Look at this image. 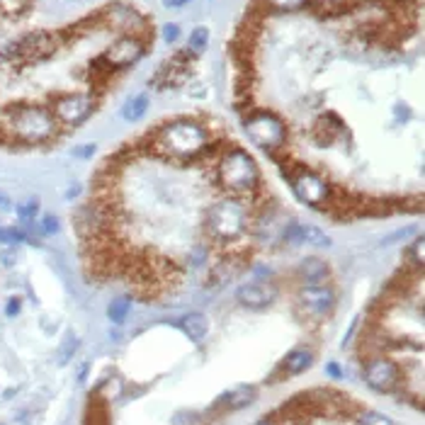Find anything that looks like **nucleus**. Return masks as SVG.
I'll return each mask as SVG.
<instances>
[{
    "label": "nucleus",
    "instance_id": "34",
    "mask_svg": "<svg viewBox=\"0 0 425 425\" xmlns=\"http://www.w3.org/2000/svg\"><path fill=\"white\" fill-rule=\"evenodd\" d=\"M328 372L335 374V377H340V367H338V364H328Z\"/></svg>",
    "mask_w": 425,
    "mask_h": 425
},
{
    "label": "nucleus",
    "instance_id": "3",
    "mask_svg": "<svg viewBox=\"0 0 425 425\" xmlns=\"http://www.w3.org/2000/svg\"><path fill=\"white\" fill-rule=\"evenodd\" d=\"M214 173L219 185L226 192H236V195H251L258 187V165L253 163V158L246 151H226L224 156H219L214 165Z\"/></svg>",
    "mask_w": 425,
    "mask_h": 425
},
{
    "label": "nucleus",
    "instance_id": "6",
    "mask_svg": "<svg viewBox=\"0 0 425 425\" xmlns=\"http://www.w3.org/2000/svg\"><path fill=\"white\" fill-rule=\"evenodd\" d=\"M144 52H146V39H141L136 34H124L122 39H114L107 46L103 63L110 71H122V68L134 66L138 59L144 56Z\"/></svg>",
    "mask_w": 425,
    "mask_h": 425
},
{
    "label": "nucleus",
    "instance_id": "30",
    "mask_svg": "<svg viewBox=\"0 0 425 425\" xmlns=\"http://www.w3.org/2000/svg\"><path fill=\"white\" fill-rule=\"evenodd\" d=\"M17 309H20V302H17V299H10V304H8V313H10V316H15Z\"/></svg>",
    "mask_w": 425,
    "mask_h": 425
},
{
    "label": "nucleus",
    "instance_id": "2",
    "mask_svg": "<svg viewBox=\"0 0 425 425\" xmlns=\"http://www.w3.org/2000/svg\"><path fill=\"white\" fill-rule=\"evenodd\" d=\"M3 119H6L8 136L20 138L22 144H41L52 138L59 129L56 117L37 105H15L8 110Z\"/></svg>",
    "mask_w": 425,
    "mask_h": 425
},
{
    "label": "nucleus",
    "instance_id": "17",
    "mask_svg": "<svg viewBox=\"0 0 425 425\" xmlns=\"http://www.w3.org/2000/svg\"><path fill=\"white\" fill-rule=\"evenodd\" d=\"M180 328H183L185 333L190 335L192 340H202L207 335V318L202 313H187V316L180 321Z\"/></svg>",
    "mask_w": 425,
    "mask_h": 425
},
{
    "label": "nucleus",
    "instance_id": "14",
    "mask_svg": "<svg viewBox=\"0 0 425 425\" xmlns=\"http://www.w3.org/2000/svg\"><path fill=\"white\" fill-rule=\"evenodd\" d=\"M289 241L294 243H307V246H313V248H328L331 246V241H328V236L321 234L318 229H311V226H292L287 234Z\"/></svg>",
    "mask_w": 425,
    "mask_h": 425
},
{
    "label": "nucleus",
    "instance_id": "27",
    "mask_svg": "<svg viewBox=\"0 0 425 425\" xmlns=\"http://www.w3.org/2000/svg\"><path fill=\"white\" fill-rule=\"evenodd\" d=\"M76 345H78V340L73 338L71 333L66 335V345H63V355H61V362H68L71 360V355H73V350H76Z\"/></svg>",
    "mask_w": 425,
    "mask_h": 425
},
{
    "label": "nucleus",
    "instance_id": "15",
    "mask_svg": "<svg viewBox=\"0 0 425 425\" xmlns=\"http://www.w3.org/2000/svg\"><path fill=\"white\" fill-rule=\"evenodd\" d=\"M253 399H256V389H251V386H241V389L229 391V394H226L216 406H219V408H226V411L243 408V406H248Z\"/></svg>",
    "mask_w": 425,
    "mask_h": 425
},
{
    "label": "nucleus",
    "instance_id": "22",
    "mask_svg": "<svg viewBox=\"0 0 425 425\" xmlns=\"http://www.w3.org/2000/svg\"><path fill=\"white\" fill-rule=\"evenodd\" d=\"M265 3L277 12H294L307 6V0H265Z\"/></svg>",
    "mask_w": 425,
    "mask_h": 425
},
{
    "label": "nucleus",
    "instance_id": "32",
    "mask_svg": "<svg viewBox=\"0 0 425 425\" xmlns=\"http://www.w3.org/2000/svg\"><path fill=\"white\" fill-rule=\"evenodd\" d=\"M187 0H163V6L165 8H178V6H185Z\"/></svg>",
    "mask_w": 425,
    "mask_h": 425
},
{
    "label": "nucleus",
    "instance_id": "12",
    "mask_svg": "<svg viewBox=\"0 0 425 425\" xmlns=\"http://www.w3.org/2000/svg\"><path fill=\"white\" fill-rule=\"evenodd\" d=\"M236 299L248 309H265L275 299V289L270 284H265V282H251V284H243L236 292Z\"/></svg>",
    "mask_w": 425,
    "mask_h": 425
},
{
    "label": "nucleus",
    "instance_id": "13",
    "mask_svg": "<svg viewBox=\"0 0 425 425\" xmlns=\"http://www.w3.org/2000/svg\"><path fill=\"white\" fill-rule=\"evenodd\" d=\"M313 362V353L307 348L302 350H294V353H289L287 357H284V362L280 364V372H277V377L272 374L270 382H282V380H289V377H294V374H302L304 369H309Z\"/></svg>",
    "mask_w": 425,
    "mask_h": 425
},
{
    "label": "nucleus",
    "instance_id": "31",
    "mask_svg": "<svg viewBox=\"0 0 425 425\" xmlns=\"http://www.w3.org/2000/svg\"><path fill=\"white\" fill-rule=\"evenodd\" d=\"M316 6H328V8H333V6H338V3H343V0H313Z\"/></svg>",
    "mask_w": 425,
    "mask_h": 425
},
{
    "label": "nucleus",
    "instance_id": "8",
    "mask_svg": "<svg viewBox=\"0 0 425 425\" xmlns=\"http://www.w3.org/2000/svg\"><path fill=\"white\" fill-rule=\"evenodd\" d=\"M92 110H95V98L83 95V92H73V95H66L54 105V117H56V122L76 127V124L85 122L90 117Z\"/></svg>",
    "mask_w": 425,
    "mask_h": 425
},
{
    "label": "nucleus",
    "instance_id": "25",
    "mask_svg": "<svg viewBox=\"0 0 425 425\" xmlns=\"http://www.w3.org/2000/svg\"><path fill=\"white\" fill-rule=\"evenodd\" d=\"M25 238L27 236L17 229H0V241L3 243H20V241H25Z\"/></svg>",
    "mask_w": 425,
    "mask_h": 425
},
{
    "label": "nucleus",
    "instance_id": "9",
    "mask_svg": "<svg viewBox=\"0 0 425 425\" xmlns=\"http://www.w3.org/2000/svg\"><path fill=\"white\" fill-rule=\"evenodd\" d=\"M299 307L309 313V316L323 318L333 311L335 307V292L326 284H309L299 292Z\"/></svg>",
    "mask_w": 425,
    "mask_h": 425
},
{
    "label": "nucleus",
    "instance_id": "20",
    "mask_svg": "<svg viewBox=\"0 0 425 425\" xmlns=\"http://www.w3.org/2000/svg\"><path fill=\"white\" fill-rule=\"evenodd\" d=\"M127 313H129V299L127 297H119V299H114V302L110 304L107 316L112 318L114 323H122L124 318H127Z\"/></svg>",
    "mask_w": 425,
    "mask_h": 425
},
{
    "label": "nucleus",
    "instance_id": "23",
    "mask_svg": "<svg viewBox=\"0 0 425 425\" xmlns=\"http://www.w3.org/2000/svg\"><path fill=\"white\" fill-rule=\"evenodd\" d=\"M360 425H394L389 418H384L382 413L377 411H362L360 413Z\"/></svg>",
    "mask_w": 425,
    "mask_h": 425
},
{
    "label": "nucleus",
    "instance_id": "19",
    "mask_svg": "<svg viewBox=\"0 0 425 425\" xmlns=\"http://www.w3.org/2000/svg\"><path fill=\"white\" fill-rule=\"evenodd\" d=\"M207 41H209V32L207 27H197L190 34V54H202L207 49Z\"/></svg>",
    "mask_w": 425,
    "mask_h": 425
},
{
    "label": "nucleus",
    "instance_id": "5",
    "mask_svg": "<svg viewBox=\"0 0 425 425\" xmlns=\"http://www.w3.org/2000/svg\"><path fill=\"white\" fill-rule=\"evenodd\" d=\"M243 127H246L248 136L256 141L260 149L275 151L282 149V144L287 141V129H284V122H282L277 114L272 112H251L243 117Z\"/></svg>",
    "mask_w": 425,
    "mask_h": 425
},
{
    "label": "nucleus",
    "instance_id": "18",
    "mask_svg": "<svg viewBox=\"0 0 425 425\" xmlns=\"http://www.w3.org/2000/svg\"><path fill=\"white\" fill-rule=\"evenodd\" d=\"M146 110H149V98L146 95H136V98L127 100V105L122 107V117L127 122H136L138 117H144Z\"/></svg>",
    "mask_w": 425,
    "mask_h": 425
},
{
    "label": "nucleus",
    "instance_id": "1",
    "mask_svg": "<svg viewBox=\"0 0 425 425\" xmlns=\"http://www.w3.org/2000/svg\"><path fill=\"white\" fill-rule=\"evenodd\" d=\"M158 149L175 158L202 156L209 146V132L195 119H173L158 129Z\"/></svg>",
    "mask_w": 425,
    "mask_h": 425
},
{
    "label": "nucleus",
    "instance_id": "28",
    "mask_svg": "<svg viewBox=\"0 0 425 425\" xmlns=\"http://www.w3.org/2000/svg\"><path fill=\"white\" fill-rule=\"evenodd\" d=\"M180 37V27L178 25H165L163 27V39L165 41H175Z\"/></svg>",
    "mask_w": 425,
    "mask_h": 425
},
{
    "label": "nucleus",
    "instance_id": "35",
    "mask_svg": "<svg viewBox=\"0 0 425 425\" xmlns=\"http://www.w3.org/2000/svg\"><path fill=\"white\" fill-rule=\"evenodd\" d=\"M260 425H270V423H260Z\"/></svg>",
    "mask_w": 425,
    "mask_h": 425
},
{
    "label": "nucleus",
    "instance_id": "7",
    "mask_svg": "<svg viewBox=\"0 0 425 425\" xmlns=\"http://www.w3.org/2000/svg\"><path fill=\"white\" fill-rule=\"evenodd\" d=\"M289 178V185H292V190L297 192V197L302 202L311 207H321L323 202L328 200V185L323 183L318 175H313L311 170H304V168H284Z\"/></svg>",
    "mask_w": 425,
    "mask_h": 425
},
{
    "label": "nucleus",
    "instance_id": "33",
    "mask_svg": "<svg viewBox=\"0 0 425 425\" xmlns=\"http://www.w3.org/2000/svg\"><path fill=\"white\" fill-rule=\"evenodd\" d=\"M0 207H3V209H8V207H10V200H8L3 192H0Z\"/></svg>",
    "mask_w": 425,
    "mask_h": 425
},
{
    "label": "nucleus",
    "instance_id": "29",
    "mask_svg": "<svg viewBox=\"0 0 425 425\" xmlns=\"http://www.w3.org/2000/svg\"><path fill=\"white\" fill-rule=\"evenodd\" d=\"M413 258H415V265H418V270L423 267V238H418L413 246Z\"/></svg>",
    "mask_w": 425,
    "mask_h": 425
},
{
    "label": "nucleus",
    "instance_id": "16",
    "mask_svg": "<svg viewBox=\"0 0 425 425\" xmlns=\"http://www.w3.org/2000/svg\"><path fill=\"white\" fill-rule=\"evenodd\" d=\"M328 265L321 260V258H307L302 262V277L309 282V284H321L323 280L328 277Z\"/></svg>",
    "mask_w": 425,
    "mask_h": 425
},
{
    "label": "nucleus",
    "instance_id": "26",
    "mask_svg": "<svg viewBox=\"0 0 425 425\" xmlns=\"http://www.w3.org/2000/svg\"><path fill=\"white\" fill-rule=\"evenodd\" d=\"M20 219H25V221H30V219H34V214L39 211V205H37V200H27L25 205H20Z\"/></svg>",
    "mask_w": 425,
    "mask_h": 425
},
{
    "label": "nucleus",
    "instance_id": "21",
    "mask_svg": "<svg viewBox=\"0 0 425 425\" xmlns=\"http://www.w3.org/2000/svg\"><path fill=\"white\" fill-rule=\"evenodd\" d=\"M85 425H107V411H105L103 404H95L92 401L90 408H87V415H85Z\"/></svg>",
    "mask_w": 425,
    "mask_h": 425
},
{
    "label": "nucleus",
    "instance_id": "24",
    "mask_svg": "<svg viewBox=\"0 0 425 425\" xmlns=\"http://www.w3.org/2000/svg\"><path fill=\"white\" fill-rule=\"evenodd\" d=\"M59 229H61V221H59L54 214H44V216H41V234L54 236Z\"/></svg>",
    "mask_w": 425,
    "mask_h": 425
},
{
    "label": "nucleus",
    "instance_id": "11",
    "mask_svg": "<svg viewBox=\"0 0 425 425\" xmlns=\"http://www.w3.org/2000/svg\"><path fill=\"white\" fill-rule=\"evenodd\" d=\"M103 17L107 27H112L114 32H122V34H136L144 27V17L138 15L134 8L124 6V3H112Z\"/></svg>",
    "mask_w": 425,
    "mask_h": 425
},
{
    "label": "nucleus",
    "instance_id": "4",
    "mask_svg": "<svg viewBox=\"0 0 425 425\" xmlns=\"http://www.w3.org/2000/svg\"><path fill=\"white\" fill-rule=\"evenodd\" d=\"M248 207L236 197H221L207 214V231L219 241H236L248 231Z\"/></svg>",
    "mask_w": 425,
    "mask_h": 425
},
{
    "label": "nucleus",
    "instance_id": "10",
    "mask_svg": "<svg viewBox=\"0 0 425 425\" xmlns=\"http://www.w3.org/2000/svg\"><path fill=\"white\" fill-rule=\"evenodd\" d=\"M364 380L372 389L389 394L399 384V367L386 357H372L364 367Z\"/></svg>",
    "mask_w": 425,
    "mask_h": 425
}]
</instances>
